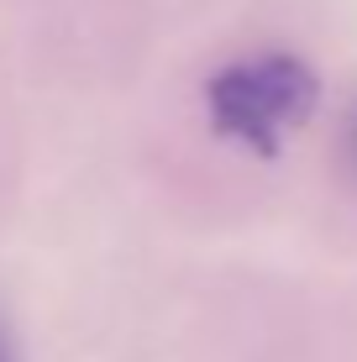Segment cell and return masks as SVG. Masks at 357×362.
Listing matches in <instances>:
<instances>
[{"label": "cell", "mask_w": 357, "mask_h": 362, "mask_svg": "<svg viewBox=\"0 0 357 362\" xmlns=\"http://www.w3.org/2000/svg\"><path fill=\"white\" fill-rule=\"evenodd\" d=\"M216 132L252 142L263 153H274L284 136L310 116L315 105V74L300 58L268 53V58H247V64L221 69L205 90Z\"/></svg>", "instance_id": "obj_1"}, {"label": "cell", "mask_w": 357, "mask_h": 362, "mask_svg": "<svg viewBox=\"0 0 357 362\" xmlns=\"http://www.w3.org/2000/svg\"><path fill=\"white\" fill-rule=\"evenodd\" d=\"M0 362H16V346H11V331L0 326Z\"/></svg>", "instance_id": "obj_2"}]
</instances>
